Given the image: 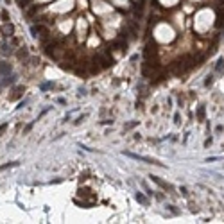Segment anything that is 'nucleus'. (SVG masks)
Returning <instances> with one entry per match:
<instances>
[{"mask_svg":"<svg viewBox=\"0 0 224 224\" xmlns=\"http://www.w3.org/2000/svg\"><path fill=\"white\" fill-rule=\"evenodd\" d=\"M16 163H7V165H4V167H0V170H5V169H9V167H15Z\"/></svg>","mask_w":224,"mask_h":224,"instance_id":"0eeeda50","label":"nucleus"},{"mask_svg":"<svg viewBox=\"0 0 224 224\" xmlns=\"http://www.w3.org/2000/svg\"><path fill=\"white\" fill-rule=\"evenodd\" d=\"M5 127H7V124H2V125H0V136L4 135V131H5Z\"/></svg>","mask_w":224,"mask_h":224,"instance_id":"1a4fd4ad","label":"nucleus"},{"mask_svg":"<svg viewBox=\"0 0 224 224\" xmlns=\"http://www.w3.org/2000/svg\"><path fill=\"white\" fill-rule=\"evenodd\" d=\"M25 56H27V50H25V47H23V50L18 52V58H25Z\"/></svg>","mask_w":224,"mask_h":224,"instance_id":"423d86ee","label":"nucleus"},{"mask_svg":"<svg viewBox=\"0 0 224 224\" xmlns=\"http://www.w3.org/2000/svg\"><path fill=\"white\" fill-rule=\"evenodd\" d=\"M22 95H23V88L18 86V88H15V90H13V93L9 95V101H16V99H20Z\"/></svg>","mask_w":224,"mask_h":224,"instance_id":"7ed1b4c3","label":"nucleus"},{"mask_svg":"<svg viewBox=\"0 0 224 224\" xmlns=\"http://www.w3.org/2000/svg\"><path fill=\"white\" fill-rule=\"evenodd\" d=\"M9 72H11V66H9L7 63H0V74H5V75H9Z\"/></svg>","mask_w":224,"mask_h":224,"instance_id":"20e7f679","label":"nucleus"},{"mask_svg":"<svg viewBox=\"0 0 224 224\" xmlns=\"http://www.w3.org/2000/svg\"><path fill=\"white\" fill-rule=\"evenodd\" d=\"M127 156H131V158H135V160H140V162H145V163H154V165H162V163L154 162V160H151V158H145V156H138V154H133V152H125Z\"/></svg>","mask_w":224,"mask_h":224,"instance_id":"f257e3e1","label":"nucleus"},{"mask_svg":"<svg viewBox=\"0 0 224 224\" xmlns=\"http://www.w3.org/2000/svg\"><path fill=\"white\" fill-rule=\"evenodd\" d=\"M2 32H4V36H5V38H7V36H13V32H15L13 23H7V22H5V25L2 27Z\"/></svg>","mask_w":224,"mask_h":224,"instance_id":"f03ea898","label":"nucleus"},{"mask_svg":"<svg viewBox=\"0 0 224 224\" xmlns=\"http://www.w3.org/2000/svg\"><path fill=\"white\" fill-rule=\"evenodd\" d=\"M29 2H31V0H18V5H20V7H27Z\"/></svg>","mask_w":224,"mask_h":224,"instance_id":"39448f33","label":"nucleus"},{"mask_svg":"<svg viewBox=\"0 0 224 224\" xmlns=\"http://www.w3.org/2000/svg\"><path fill=\"white\" fill-rule=\"evenodd\" d=\"M2 18H4V20H5V22L9 20V15H7V11H5V9L2 11Z\"/></svg>","mask_w":224,"mask_h":224,"instance_id":"6e6552de","label":"nucleus"},{"mask_svg":"<svg viewBox=\"0 0 224 224\" xmlns=\"http://www.w3.org/2000/svg\"><path fill=\"white\" fill-rule=\"evenodd\" d=\"M136 199H138V201H142V203H145V197H143V196H140V194L136 196Z\"/></svg>","mask_w":224,"mask_h":224,"instance_id":"9d476101","label":"nucleus"}]
</instances>
